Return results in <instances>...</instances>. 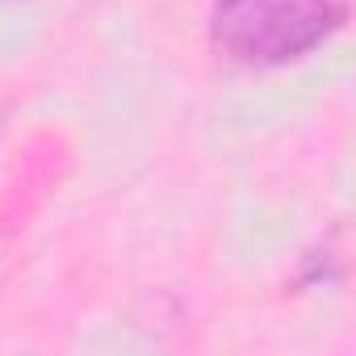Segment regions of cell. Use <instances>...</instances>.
I'll list each match as a JSON object with an SVG mask.
<instances>
[{
    "label": "cell",
    "instance_id": "obj_1",
    "mask_svg": "<svg viewBox=\"0 0 356 356\" xmlns=\"http://www.w3.org/2000/svg\"><path fill=\"white\" fill-rule=\"evenodd\" d=\"M343 17V0H214L206 38L222 63L268 72L314 55Z\"/></svg>",
    "mask_w": 356,
    "mask_h": 356
}]
</instances>
